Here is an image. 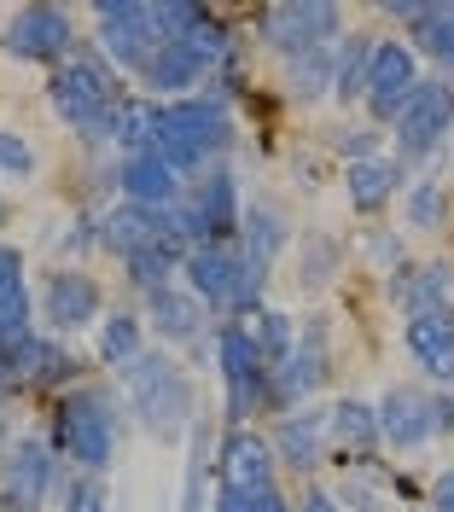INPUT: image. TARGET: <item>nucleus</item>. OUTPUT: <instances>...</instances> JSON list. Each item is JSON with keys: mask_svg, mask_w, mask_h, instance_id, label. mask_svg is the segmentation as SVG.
Returning <instances> with one entry per match:
<instances>
[{"mask_svg": "<svg viewBox=\"0 0 454 512\" xmlns=\"http://www.w3.org/2000/svg\"><path fill=\"white\" fill-rule=\"evenodd\" d=\"M332 64H338V47H321V53H297V59H286V94H292V99L332 94Z\"/></svg>", "mask_w": 454, "mask_h": 512, "instance_id": "72a5a7b5", "label": "nucleus"}, {"mask_svg": "<svg viewBox=\"0 0 454 512\" xmlns=\"http://www.w3.org/2000/svg\"><path fill=\"white\" fill-rule=\"evenodd\" d=\"M425 507H431V512H454V466H443V472L431 478V495H425Z\"/></svg>", "mask_w": 454, "mask_h": 512, "instance_id": "a18cd8bd", "label": "nucleus"}, {"mask_svg": "<svg viewBox=\"0 0 454 512\" xmlns=\"http://www.w3.org/2000/svg\"><path fill=\"white\" fill-rule=\"evenodd\" d=\"M193 192V204L204 210V222L216 227V239H239V216H245V204H239V187H233V175L227 169H210L198 187H187Z\"/></svg>", "mask_w": 454, "mask_h": 512, "instance_id": "c756f323", "label": "nucleus"}, {"mask_svg": "<svg viewBox=\"0 0 454 512\" xmlns=\"http://www.w3.org/2000/svg\"><path fill=\"white\" fill-rule=\"evenodd\" d=\"M0 448H6V419H0Z\"/></svg>", "mask_w": 454, "mask_h": 512, "instance_id": "09e8293b", "label": "nucleus"}, {"mask_svg": "<svg viewBox=\"0 0 454 512\" xmlns=\"http://www.w3.org/2000/svg\"><path fill=\"white\" fill-rule=\"evenodd\" d=\"M216 367H222V390H227V419L245 425L251 414L268 408V361H262L251 320H222L216 326Z\"/></svg>", "mask_w": 454, "mask_h": 512, "instance_id": "0eeeda50", "label": "nucleus"}, {"mask_svg": "<svg viewBox=\"0 0 454 512\" xmlns=\"http://www.w3.org/2000/svg\"><path fill=\"white\" fill-rule=\"evenodd\" d=\"M187 256H193V251H187V245H181V239L163 227L152 245H140V251L123 262V268H129V286L146 291V297H152V291H163V286H175L169 274H175V268H187Z\"/></svg>", "mask_w": 454, "mask_h": 512, "instance_id": "bb28decb", "label": "nucleus"}, {"mask_svg": "<svg viewBox=\"0 0 454 512\" xmlns=\"http://www.w3.org/2000/svg\"><path fill=\"white\" fill-rule=\"evenodd\" d=\"M420 88V53L414 41H373V64H367V111L379 123H396V111Z\"/></svg>", "mask_w": 454, "mask_h": 512, "instance_id": "f8f14e48", "label": "nucleus"}, {"mask_svg": "<svg viewBox=\"0 0 454 512\" xmlns=\"http://www.w3.org/2000/svg\"><path fill=\"white\" fill-rule=\"evenodd\" d=\"M326 431H332V448H344L350 460H373V448L385 443L379 437V408L356 402V396H344L338 408H326Z\"/></svg>", "mask_w": 454, "mask_h": 512, "instance_id": "5701e85b", "label": "nucleus"}, {"mask_svg": "<svg viewBox=\"0 0 454 512\" xmlns=\"http://www.w3.org/2000/svg\"><path fill=\"white\" fill-rule=\"evenodd\" d=\"M41 320H47L53 332L99 326V320H105V291H99V280L82 274V268H53L47 286H41Z\"/></svg>", "mask_w": 454, "mask_h": 512, "instance_id": "ddd939ff", "label": "nucleus"}, {"mask_svg": "<svg viewBox=\"0 0 454 512\" xmlns=\"http://www.w3.org/2000/svg\"><path fill=\"white\" fill-rule=\"evenodd\" d=\"M280 460H274V443L251 431V425H233L216 448V478H222L227 495H245V501H257L268 489H280Z\"/></svg>", "mask_w": 454, "mask_h": 512, "instance_id": "9b49d317", "label": "nucleus"}, {"mask_svg": "<svg viewBox=\"0 0 454 512\" xmlns=\"http://www.w3.org/2000/svg\"><path fill=\"white\" fill-rule=\"evenodd\" d=\"M274 460L280 466H292V472H321L326 454H332V431H326V414L321 408H297V414H280V425H274Z\"/></svg>", "mask_w": 454, "mask_h": 512, "instance_id": "dca6fc26", "label": "nucleus"}, {"mask_svg": "<svg viewBox=\"0 0 454 512\" xmlns=\"http://www.w3.org/2000/svg\"><path fill=\"white\" fill-rule=\"evenodd\" d=\"M216 512H257V507H251L245 495H227V489H222V495H216Z\"/></svg>", "mask_w": 454, "mask_h": 512, "instance_id": "de8ad7c7", "label": "nucleus"}, {"mask_svg": "<svg viewBox=\"0 0 454 512\" xmlns=\"http://www.w3.org/2000/svg\"><path fill=\"white\" fill-rule=\"evenodd\" d=\"M30 286H24V251L0 245V350L30 338Z\"/></svg>", "mask_w": 454, "mask_h": 512, "instance_id": "b1692460", "label": "nucleus"}, {"mask_svg": "<svg viewBox=\"0 0 454 512\" xmlns=\"http://www.w3.org/2000/svg\"><path fill=\"white\" fill-rule=\"evenodd\" d=\"M117 187H123V198L129 204H140V210H169L181 192H187V175L175 169V163H163L158 152H146V158H123V169H117Z\"/></svg>", "mask_w": 454, "mask_h": 512, "instance_id": "aec40b11", "label": "nucleus"}, {"mask_svg": "<svg viewBox=\"0 0 454 512\" xmlns=\"http://www.w3.org/2000/svg\"><path fill=\"white\" fill-rule=\"evenodd\" d=\"M390 18H402L414 30V53L454 70V0H443V6H390Z\"/></svg>", "mask_w": 454, "mask_h": 512, "instance_id": "393cba45", "label": "nucleus"}, {"mask_svg": "<svg viewBox=\"0 0 454 512\" xmlns=\"http://www.w3.org/2000/svg\"><path fill=\"white\" fill-rule=\"evenodd\" d=\"M367 262H373L379 274H402V268H408V239H402L396 227H373V233H367Z\"/></svg>", "mask_w": 454, "mask_h": 512, "instance_id": "4c0bfd02", "label": "nucleus"}, {"mask_svg": "<svg viewBox=\"0 0 454 512\" xmlns=\"http://www.w3.org/2000/svg\"><path fill=\"white\" fill-rule=\"evenodd\" d=\"M204 443H210V425H193V460H187V489H181V512H204Z\"/></svg>", "mask_w": 454, "mask_h": 512, "instance_id": "58836bf2", "label": "nucleus"}, {"mask_svg": "<svg viewBox=\"0 0 454 512\" xmlns=\"http://www.w3.org/2000/svg\"><path fill=\"white\" fill-rule=\"evenodd\" d=\"M0 373L12 379V390H47V384H70L76 379V361H70L53 338H18V344H6L0 350Z\"/></svg>", "mask_w": 454, "mask_h": 512, "instance_id": "f3484780", "label": "nucleus"}, {"mask_svg": "<svg viewBox=\"0 0 454 512\" xmlns=\"http://www.w3.org/2000/svg\"><path fill=\"white\" fill-rule=\"evenodd\" d=\"M0 512H6V507H0Z\"/></svg>", "mask_w": 454, "mask_h": 512, "instance_id": "3c124183", "label": "nucleus"}, {"mask_svg": "<svg viewBox=\"0 0 454 512\" xmlns=\"http://www.w3.org/2000/svg\"><path fill=\"white\" fill-rule=\"evenodd\" d=\"M0 47L24 64H65L76 53V24L65 6H18L0 30Z\"/></svg>", "mask_w": 454, "mask_h": 512, "instance_id": "9d476101", "label": "nucleus"}, {"mask_svg": "<svg viewBox=\"0 0 454 512\" xmlns=\"http://www.w3.org/2000/svg\"><path fill=\"white\" fill-rule=\"evenodd\" d=\"M297 512H344V507H338V495H326L321 483H309L303 501H297Z\"/></svg>", "mask_w": 454, "mask_h": 512, "instance_id": "49530a36", "label": "nucleus"}, {"mask_svg": "<svg viewBox=\"0 0 454 512\" xmlns=\"http://www.w3.org/2000/svg\"><path fill=\"white\" fill-rule=\"evenodd\" d=\"M158 233H163L158 210H140V204L123 198L117 210H105V216H99V251H111L117 262H129V256L140 251V245H152Z\"/></svg>", "mask_w": 454, "mask_h": 512, "instance_id": "412c9836", "label": "nucleus"}, {"mask_svg": "<svg viewBox=\"0 0 454 512\" xmlns=\"http://www.w3.org/2000/svg\"><path fill=\"white\" fill-rule=\"evenodd\" d=\"M94 24H99V47L117 70H134L152 59L163 47V30H158V12L146 0H99L94 6Z\"/></svg>", "mask_w": 454, "mask_h": 512, "instance_id": "1a4fd4ad", "label": "nucleus"}, {"mask_svg": "<svg viewBox=\"0 0 454 512\" xmlns=\"http://www.w3.org/2000/svg\"><path fill=\"white\" fill-rule=\"evenodd\" d=\"M286 239H292V227H286L280 204H245V216H239V251L251 256V262L274 268V256L286 251Z\"/></svg>", "mask_w": 454, "mask_h": 512, "instance_id": "c85d7f7f", "label": "nucleus"}, {"mask_svg": "<svg viewBox=\"0 0 454 512\" xmlns=\"http://www.w3.org/2000/svg\"><path fill=\"white\" fill-rule=\"evenodd\" d=\"M0 175H12V181L35 175V146L18 128H0Z\"/></svg>", "mask_w": 454, "mask_h": 512, "instance_id": "ea45409f", "label": "nucleus"}, {"mask_svg": "<svg viewBox=\"0 0 454 512\" xmlns=\"http://www.w3.org/2000/svg\"><path fill=\"white\" fill-rule=\"evenodd\" d=\"M431 437H454V390H431Z\"/></svg>", "mask_w": 454, "mask_h": 512, "instance_id": "37998d69", "label": "nucleus"}, {"mask_svg": "<svg viewBox=\"0 0 454 512\" xmlns=\"http://www.w3.org/2000/svg\"><path fill=\"white\" fill-rule=\"evenodd\" d=\"M0 222H6V204H0Z\"/></svg>", "mask_w": 454, "mask_h": 512, "instance_id": "8fccbe9b", "label": "nucleus"}, {"mask_svg": "<svg viewBox=\"0 0 454 512\" xmlns=\"http://www.w3.org/2000/svg\"><path fill=\"white\" fill-rule=\"evenodd\" d=\"M338 268H344V245L332 239V233H315L309 245H303V274H297V286L303 291H321L338 280Z\"/></svg>", "mask_w": 454, "mask_h": 512, "instance_id": "e433bc0d", "label": "nucleus"}, {"mask_svg": "<svg viewBox=\"0 0 454 512\" xmlns=\"http://www.w3.org/2000/svg\"><path fill=\"white\" fill-rule=\"evenodd\" d=\"M367 64H373V35H344L338 41V64H332V99L361 105L367 99Z\"/></svg>", "mask_w": 454, "mask_h": 512, "instance_id": "2f4dec72", "label": "nucleus"}, {"mask_svg": "<svg viewBox=\"0 0 454 512\" xmlns=\"http://www.w3.org/2000/svg\"><path fill=\"white\" fill-rule=\"evenodd\" d=\"M158 134H163V105L123 99V111H117V146L129 158H146V152H158Z\"/></svg>", "mask_w": 454, "mask_h": 512, "instance_id": "473e14b6", "label": "nucleus"}, {"mask_svg": "<svg viewBox=\"0 0 454 512\" xmlns=\"http://www.w3.org/2000/svg\"><path fill=\"white\" fill-rule=\"evenodd\" d=\"M402 163L396 158H367V163H350L344 169V192H350V204H356L361 216H379L390 198L402 192Z\"/></svg>", "mask_w": 454, "mask_h": 512, "instance_id": "a878e982", "label": "nucleus"}, {"mask_svg": "<svg viewBox=\"0 0 454 512\" xmlns=\"http://www.w3.org/2000/svg\"><path fill=\"white\" fill-rule=\"evenodd\" d=\"M390 303L402 315H425V309H454V262H408L402 274L385 280Z\"/></svg>", "mask_w": 454, "mask_h": 512, "instance_id": "6ab92c4d", "label": "nucleus"}, {"mask_svg": "<svg viewBox=\"0 0 454 512\" xmlns=\"http://www.w3.org/2000/svg\"><path fill=\"white\" fill-rule=\"evenodd\" d=\"M262 280H268V268L239 251V239H227V245H204V251L187 256V291H193L204 309H222L227 320L257 315Z\"/></svg>", "mask_w": 454, "mask_h": 512, "instance_id": "20e7f679", "label": "nucleus"}, {"mask_svg": "<svg viewBox=\"0 0 454 512\" xmlns=\"http://www.w3.org/2000/svg\"><path fill=\"white\" fill-rule=\"evenodd\" d=\"M373 408H379V437H385V448L414 454V448L431 443V390L396 384V390H385Z\"/></svg>", "mask_w": 454, "mask_h": 512, "instance_id": "a211bd4d", "label": "nucleus"}, {"mask_svg": "<svg viewBox=\"0 0 454 512\" xmlns=\"http://www.w3.org/2000/svg\"><path fill=\"white\" fill-rule=\"evenodd\" d=\"M146 315H152L163 344H198L204 338V303H198L193 291H175V286L152 291L146 297Z\"/></svg>", "mask_w": 454, "mask_h": 512, "instance_id": "4be33fe9", "label": "nucleus"}, {"mask_svg": "<svg viewBox=\"0 0 454 512\" xmlns=\"http://www.w3.org/2000/svg\"><path fill=\"white\" fill-rule=\"evenodd\" d=\"M262 41L280 53V64L297 53H321L344 41V6L332 0H280L262 12Z\"/></svg>", "mask_w": 454, "mask_h": 512, "instance_id": "6e6552de", "label": "nucleus"}, {"mask_svg": "<svg viewBox=\"0 0 454 512\" xmlns=\"http://www.w3.org/2000/svg\"><path fill=\"white\" fill-rule=\"evenodd\" d=\"M53 495V448L24 437L0 460V507L6 512H41V501Z\"/></svg>", "mask_w": 454, "mask_h": 512, "instance_id": "4468645a", "label": "nucleus"}, {"mask_svg": "<svg viewBox=\"0 0 454 512\" xmlns=\"http://www.w3.org/2000/svg\"><path fill=\"white\" fill-rule=\"evenodd\" d=\"M402 350L431 384H454V309H425L402 315Z\"/></svg>", "mask_w": 454, "mask_h": 512, "instance_id": "2eb2a0df", "label": "nucleus"}, {"mask_svg": "<svg viewBox=\"0 0 454 512\" xmlns=\"http://www.w3.org/2000/svg\"><path fill=\"white\" fill-rule=\"evenodd\" d=\"M437 227H449V187L443 181H408V233H437Z\"/></svg>", "mask_w": 454, "mask_h": 512, "instance_id": "f704fd0d", "label": "nucleus"}, {"mask_svg": "<svg viewBox=\"0 0 454 512\" xmlns=\"http://www.w3.org/2000/svg\"><path fill=\"white\" fill-rule=\"evenodd\" d=\"M198 76H210V64L193 59L181 41H163L158 53L140 64V82H146L152 94H175V99H187V88H193Z\"/></svg>", "mask_w": 454, "mask_h": 512, "instance_id": "cd10ccee", "label": "nucleus"}, {"mask_svg": "<svg viewBox=\"0 0 454 512\" xmlns=\"http://www.w3.org/2000/svg\"><path fill=\"white\" fill-rule=\"evenodd\" d=\"M117 437H123V402L111 390H65L59 402V448L65 460H76V472H105L117 460Z\"/></svg>", "mask_w": 454, "mask_h": 512, "instance_id": "7ed1b4c3", "label": "nucleus"}, {"mask_svg": "<svg viewBox=\"0 0 454 512\" xmlns=\"http://www.w3.org/2000/svg\"><path fill=\"white\" fill-rule=\"evenodd\" d=\"M65 512H105V483L94 472H76V483L65 489Z\"/></svg>", "mask_w": 454, "mask_h": 512, "instance_id": "a19ab883", "label": "nucleus"}, {"mask_svg": "<svg viewBox=\"0 0 454 512\" xmlns=\"http://www.w3.org/2000/svg\"><path fill=\"white\" fill-rule=\"evenodd\" d=\"M338 152L350 163H367L379 158V128H344V140H338Z\"/></svg>", "mask_w": 454, "mask_h": 512, "instance_id": "79ce46f5", "label": "nucleus"}, {"mask_svg": "<svg viewBox=\"0 0 454 512\" xmlns=\"http://www.w3.org/2000/svg\"><path fill=\"white\" fill-rule=\"evenodd\" d=\"M123 390H129V408H134V425L158 443H175L181 431L198 425V396L187 373L169 361L163 350H146L140 361L123 367Z\"/></svg>", "mask_w": 454, "mask_h": 512, "instance_id": "f03ea898", "label": "nucleus"}, {"mask_svg": "<svg viewBox=\"0 0 454 512\" xmlns=\"http://www.w3.org/2000/svg\"><path fill=\"white\" fill-rule=\"evenodd\" d=\"M227 146V111L216 99H175V105H163V134H158V158L175 163L181 175H193L204 163L216 158Z\"/></svg>", "mask_w": 454, "mask_h": 512, "instance_id": "423d86ee", "label": "nucleus"}, {"mask_svg": "<svg viewBox=\"0 0 454 512\" xmlns=\"http://www.w3.org/2000/svg\"><path fill=\"white\" fill-rule=\"evenodd\" d=\"M47 99H53V111L70 123V134H82V140H117L123 94H117V70L99 59L94 47L70 53V59L53 70Z\"/></svg>", "mask_w": 454, "mask_h": 512, "instance_id": "f257e3e1", "label": "nucleus"}, {"mask_svg": "<svg viewBox=\"0 0 454 512\" xmlns=\"http://www.w3.org/2000/svg\"><path fill=\"white\" fill-rule=\"evenodd\" d=\"M251 338H257V350H262L268 367H280V361L297 350V326H292V315H280V309H257V315H251Z\"/></svg>", "mask_w": 454, "mask_h": 512, "instance_id": "c9c22d12", "label": "nucleus"}, {"mask_svg": "<svg viewBox=\"0 0 454 512\" xmlns=\"http://www.w3.org/2000/svg\"><path fill=\"white\" fill-rule=\"evenodd\" d=\"M390 128H396V163H402V175L420 169L425 158H437L454 128V82L449 76H420V88L408 94V105L396 111Z\"/></svg>", "mask_w": 454, "mask_h": 512, "instance_id": "39448f33", "label": "nucleus"}, {"mask_svg": "<svg viewBox=\"0 0 454 512\" xmlns=\"http://www.w3.org/2000/svg\"><path fill=\"white\" fill-rule=\"evenodd\" d=\"M338 507H350V512H390L385 501H379V495H373V489H367L361 478L344 483V501H338Z\"/></svg>", "mask_w": 454, "mask_h": 512, "instance_id": "c03bdc74", "label": "nucleus"}, {"mask_svg": "<svg viewBox=\"0 0 454 512\" xmlns=\"http://www.w3.org/2000/svg\"><path fill=\"white\" fill-rule=\"evenodd\" d=\"M140 338H146V320L134 315V309L105 315V320H99V361L123 373L129 361H140V355H146V344H140Z\"/></svg>", "mask_w": 454, "mask_h": 512, "instance_id": "7c9ffc66", "label": "nucleus"}]
</instances>
